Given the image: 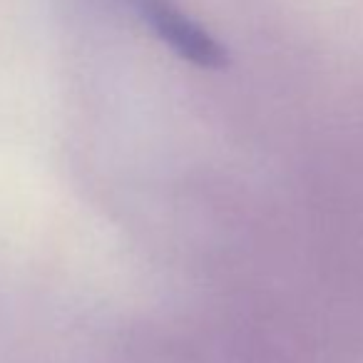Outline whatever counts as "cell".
<instances>
[{
    "label": "cell",
    "instance_id": "cell-1",
    "mask_svg": "<svg viewBox=\"0 0 363 363\" xmlns=\"http://www.w3.org/2000/svg\"><path fill=\"white\" fill-rule=\"evenodd\" d=\"M125 3L182 60H189L199 67H222L227 62V52L222 50V45L182 11L174 0H125Z\"/></svg>",
    "mask_w": 363,
    "mask_h": 363
}]
</instances>
